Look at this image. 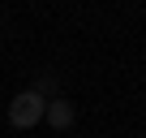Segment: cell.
Returning <instances> with one entry per match:
<instances>
[{"label": "cell", "mask_w": 146, "mask_h": 138, "mask_svg": "<svg viewBox=\"0 0 146 138\" xmlns=\"http://www.w3.org/2000/svg\"><path fill=\"white\" fill-rule=\"evenodd\" d=\"M43 108H47V99H43L39 91H22V95H13V104H9V125H13V129H35V125L43 121Z\"/></svg>", "instance_id": "obj_1"}, {"label": "cell", "mask_w": 146, "mask_h": 138, "mask_svg": "<svg viewBox=\"0 0 146 138\" xmlns=\"http://www.w3.org/2000/svg\"><path fill=\"white\" fill-rule=\"evenodd\" d=\"M73 117H78V112H73V104H69V99H47V108H43V121H47L52 129H69V125H73Z\"/></svg>", "instance_id": "obj_2"}]
</instances>
